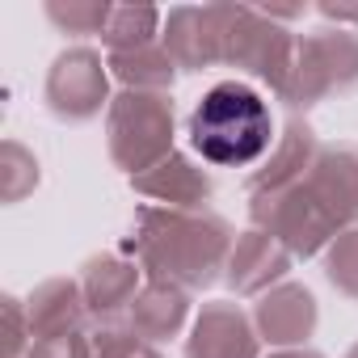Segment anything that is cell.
<instances>
[{
    "mask_svg": "<svg viewBox=\"0 0 358 358\" xmlns=\"http://www.w3.org/2000/svg\"><path fill=\"white\" fill-rule=\"evenodd\" d=\"M236 249V232L215 211H169L139 207L131 253L143 266L148 282H169L177 291H207Z\"/></svg>",
    "mask_w": 358,
    "mask_h": 358,
    "instance_id": "6da1fadb",
    "label": "cell"
},
{
    "mask_svg": "<svg viewBox=\"0 0 358 358\" xmlns=\"http://www.w3.org/2000/svg\"><path fill=\"white\" fill-rule=\"evenodd\" d=\"M190 148L215 169H249L274 148V118L257 89L245 80H220L190 110Z\"/></svg>",
    "mask_w": 358,
    "mask_h": 358,
    "instance_id": "7a4b0ae2",
    "label": "cell"
},
{
    "mask_svg": "<svg viewBox=\"0 0 358 358\" xmlns=\"http://www.w3.org/2000/svg\"><path fill=\"white\" fill-rule=\"evenodd\" d=\"M106 143L110 160L131 177L156 169L164 156H173V97L122 89L106 110Z\"/></svg>",
    "mask_w": 358,
    "mask_h": 358,
    "instance_id": "3957f363",
    "label": "cell"
},
{
    "mask_svg": "<svg viewBox=\"0 0 358 358\" xmlns=\"http://www.w3.org/2000/svg\"><path fill=\"white\" fill-rule=\"evenodd\" d=\"M358 85V34L354 30H316L308 38H299L295 51V68L278 93V101L299 114L312 110L337 93H350Z\"/></svg>",
    "mask_w": 358,
    "mask_h": 358,
    "instance_id": "277c9868",
    "label": "cell"
},
{
    "mask_svg": "<svg viewBox=\"0 0 358 358\" xmlns=\"http://www.w3.org/2000/svg\"><path fill=\"white\" fill-rule=\"evenodd\" d=\"M253 228H262L266 236H274L295 262L299 257H316L320 249H329L341 236V224L320 207V199L299 182L274 194H253Z\"/></svg>",
    "mask_w": 358,
    "mask_h": 358,
    "instance_id": "5b68a950",
    "label": "cell"
},
{
    "mask_svg": "<svg viewBox=\"0 0 358 358\" xmlns=\"http://www.w3.org/2000/svg\"><path fill=\"white\" fill-rule=\"evenodd\" d=\"M299 38L282 26H274V13L266 9H232L228 30V68H241L257 80H266L274 93H282L291 68H295Z\"/></svg>",
    "mask_w": 358,
    "mask_h": 358,
    "instance_id": "8992f818",
    "label": "cell"
},
{
    "mask_svg": "<svg viewBox=\"0 0 358 358\" xmlns=\"http://www.w3.org/2000/svg\"><path fill=\"white\" fill-rule=\"evenodd\" d=\"M110 64H101L97 51L89 47H68L51 72H47V110L68 122V127H80V122H93L101 110H110V76H106Z\"/></svg>",
    "mask_w": 358,
    "mask_h": 358,
    "instance_id": "52a82bcc",
    "label": "cell"
},
{
    "mask_svg": "<svg viewBox=\"0 0 358 358\" xmlns=\"http://www.w3.org/2000/svg\"><path fill=\"white\" fill-rule=\"evenodd\" d=\"M236 5H207V9H173L164 22V51L173 55L177 72H207L228 59V30Z\"/></svg>",
    "mask_w": 358,
    "mask_h": 358,
    "instance_id": "ba28073f",
    "label": "cell"
},
{
    "mask_svg": "<svg viewBox=\"0 0 358 358\" xmlns=\"http://www.w3.org/2000/svg\"><path fill=\"white\" fill-rule=\"evenodd\" d=\"M80 291L89 320L97 329H118L135 312V299L143 291V266L127 253H97L80 266Z\"/></svg>",
    "mask_w": 358,
    "mask_h": 358,
    "instance_id": "9c48e42d",
    "label": "cell"
},
{
    "mask_svg": "<svg viewBox=\"0 0 358 358\" xmlns=\"http://www.w3.org/2000/svg\"><path fill=\"white\" fill-rule=\"evenodd\" d=\"M186 358H262V337L253 316H245L241 303L232 299L203 303L186 337Z\"/></svg>",
    "mask_w": 358,
    "mask_h": 358,
    "instance_id": "30bf717a",
    "label": "cell"
},
{
    "mask_svg": "<svg viewBox=\"0 0 358 358\" xmlns=\"http://www.w3.org/2000/svg\"><path fill=\"white\" fill-rule=\"evenodd\" d=\"M316 320H320L316 295L308 287H299V282H278L274 291H266L253 303L257 337L278 345V350H299L316 333Z\"/></svg>",
    "mask_w": 358,
    "mask_h": 358,
    "instance_id": "8fae6325",
    "label": "cell"
},
{
    "mask_svg": "<svg viewBox=\"0 0 358 358\" xmlns=\"http://www.w3.org/2000/svg\"><path fill=\"white\" fill-rule=\"evenodd\" d=\"M291 262H295V257H291L274 236H266L262 228H249V232L236 236V249H232V257H228L224 278H228V287H232L241 299H262L266 291H274V287L287 278Z\"/></svg>",
    "mask_w": 358,
    "mask_h": 358,
    "instance_id": "7c38bea8",
    "label": "cell"
},
{
    "mask_svg": "<svg viewBox=\"0 0 358 358\" xmlns=\"http://www.w3.org/2000/svg\"><path fill=\"white\" fill-rule=\"evenodd\" d=\"M131 190L152 199V207H169V211H207V203L215 194L211 177L182 152H173L156 169L131 177Z\"/></svg>",
    "mask_w": 358,
    "mask_h": 358,
    "instance_id": "4fadbf2b",
    "label": "cell"
},
{
    "mask_svg": "<svg viewBox=\"0 0 358 358\" xmlns=\"http://www.w3.org/2000/svg\"><path fill=\"white\" fill-rule=\"evenodd\" d=\"M303 186L320 199V207L345 228H358V148L354 143H337V148H320V156L312 160Z\"/></svg>",
    "mask_w": 358,
    "mask_h": 358,
    "instance_id": "5bb4252c",
    "label": "cell"
},
{
    "mask_svg": "<svg viewBox=\"0 0 358 358\" xmlns=\"http://www.w3.org/2000/svg\"><path fill=\"white\" fill-rule=\"evenodd\" d=\"M316 156H320V139H316V131H312L308 122L291 118L287 131L274 139L266 164H262L257 173H249V199H253V194H274V190L299 186L303 177H308V169H312Z\"/></svg>",
    "mask_w": 358,
    "mask_h": 358,
    "instance_id": "9a60e30c",
    "label": "cell"
},
{
    "mask_svg": "<svg viewBox=\"0 0 358 358\" xmlns=\"http://www.w3.org/2000/svg\"><path fill=\"white\" fill-rule=\"evenodd\" d=\"M26 312H30L34 341L38 337H59V333H85L93 324L89 308H85L80 278H47V282H38L34 295L26 299Z\"/></svg>",
    "mask_w": 358,
    "mask_h": 358,
    "instance_id": "2e32d148",
    "label": "cell"
},
{
    "mask_svg": "<svg viewBox=\"0 0 358 358\" xmlns=\"http://www.w3.org/2000/svg\"><path fill=\"white\" fill-rule=\"evenodd\" d=\"M186 320H190V295H186V291H177V287H169V282H143V291H139L135 312H131L127 324H131L143 341L160 345V341H169V337L182 333Z\"/></svg>",
    "mask_w": 358,
    "mask_h": 358,
    "instance_id": "e0dca14e",
    "label": "cell"
},
{
    "mask_svg": "<svg viewBox=\"0 0 358 358\" xmlns=\"http://www.w3.org/2000/svg\"><path fill=\"white\" fill-rule=\"evenodd\" d=\"M110 72H114L127 89H139V93H169V89H173V76H177V64H173V55L164 51V43H148V47H135V51L110 55Z\"/></svg>",
    "mask_w": 358,
    "mask_h": 358,
    "instance_id": "ac0fdd59",
    "label": "cell"
},
{
    "mask_svg": "<svg viewBox=\"0 0 358 358\" xmlns=\"http://www.w3.org/2000/svg\"><path fill=\"white\" fill-rule=\"evenodd\" d=\"M156 26H160V13L148 9V5H110V17L101 26V43L110 47V55L118 51H135V47H148L156 43Z\"/></svg>",
    "mask_w": 358,
    "mask_h": 358,
    "instance_id": "d6986e66",
    "label": "cell"
},
{
    "mask_svg": "<svg viewBox=\"0 0 358 358\" xmlns=\"http://www.w3.org/2000/svg\"><path fill=\"white\" fill-rule=\"evenodd\" d=\"M34 186H38V160H34V152L26 143H17V139H5V148H0V199L13 207Z\"/></svg>",
    "mask_w": 358,
    "mask_h": 358,
    "instance_id": "ffe728a7",
    "label": "cell"
},
{
    "mask_svg": "<svg viewBox=\"0 0 358 358\" xmlns=\"http://www.w3.org/2000/svg\"><path fill=\"white\" fill-rule=\"evenodd\" d=\"M324 278L341 299L358 303V228H345L324 249Z\"/></svg>",
    "mask_w": 358,
    "mask_h": 358,
    "instance_id": "44dd1931",
    "label": "cell"
},
{
    "mask_svg": "<svg viewBox=\"0 0 358 358\" xmlns=\"http://www.w3.org/2000/svg\"><path fill=\"white\" fill-rule=\"evenodd\" d=\"M47 17L64 30V34H97L101 38V26L110 17V5L101 0H68V5H47Z\"/></svg>",
    "mask_w": 358,
    "mask_h": 358,
    "instance_id": "7402d4cb",
    "label": "cell"
},
{
    "mask_svg": "<svg viewBox=\"0 0 358 358\" xmlns=\"http://www.w3.org/2000/svg\"><path fill=\"white\" fill-rule=\"evenodd\" d=\"M93 358H164V354L152 341H143L131 324H118V329H97Z\"/></svg>",
    "mask_w": 358,
    "mask_h": 358,
    "instance_id": "603a6c76",
    "label": "cell"
},
{
    "mask_svg": "<svg viewBox=\"0 0 358 358\" xmlns=\"http://www.w3.org/2000/svg\"><path fill=\"white\" fill-rule=\"evenodd\" d=\"M34 345V329H30V312L26 299L5 295V358H22Z\"/></svg>",
    "mask_w": 358,
    "mask_h": 358,
    "instance_id": "cb8c5ba5",
    "label": "cell"
},
{
    "mask_svg": "<svg viewBox=\"0 0 358 358\" xmlns=\"http://www.w3.org/2000/svg\"><path fill=\"white\" fill-rule=\"evenodd\" d=\"M26 358H93V337L89 333H59V337H38Z\"/></svg>",
    "mask_w": 358,
    "mask_h": 358,
    "instance_id": "d4e9b609",
    "label": "cell"
},
{
    "mask_svg": "<svg viewBox=\"0 0 358 358\" xmlns=\"http://www.w3.org/2000/svg\"><path fill=\"white\" fill-rule=\"evenodd\" d=\"M320 13L337 22H358V5H320Z\"/></svg>",
    "mask_w": 358,
    "mask_h": 358,
    "instance_id": "484cf974",
    "label": "cell"
},
{
    "mask_svg": "<svg viewBox=\"0 0 358 358\" xmlns=\"http://www.w3.org/2000/svg\"><path fill=\"white\" fill-rule=\"evenodd\" d=\"M270 358H324V354H316V350H278V354H270Z\"/></svg>",
    "mask_w": 358,
    "mask_h": 358,
    "instance_id": "4316f807",
    "label": "cell"
},
{
    "mask_svg": "<svg viewBox=\"0 0 358 358\" xmlns=\"http://www.w3.org/2000/svg\"><path fill=\"white\" fill-rule=\"evenodd\" d=\"M345 358H358V341H354V345H350V354H345Z\"/></svg>",
    "mask_w": 358,
    "mask_h": 358,
    "instance_id": "83f0119b",
    "label": "cell"
}]
</instances>
